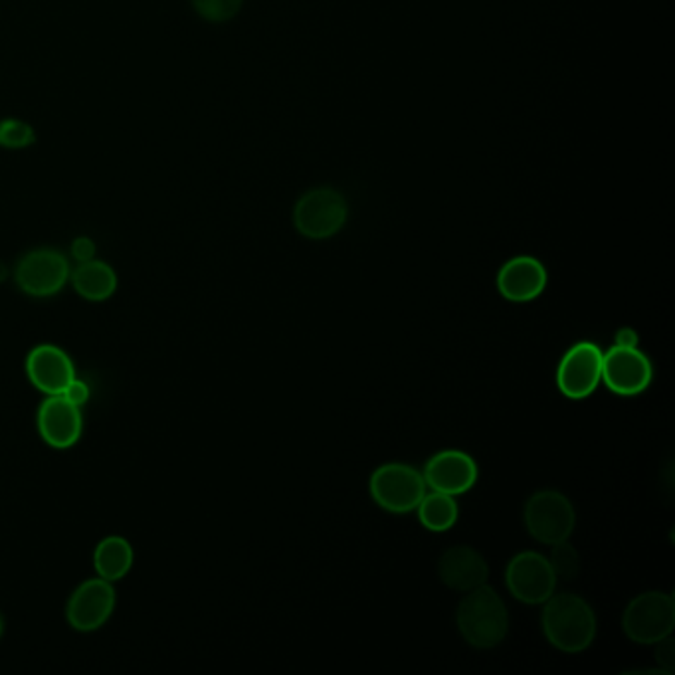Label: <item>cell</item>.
I'll return each instance as SVG.
<instances>
[{
	"mask_svg": "<svg viewBox=\"0 0 675 675\" xmlns=\"http://www.w3.org/2000/svg\"><path fill=\"white\" fill-rule=\"evenodd\" d=\"M614 341L619 347H638V333L632 327H622Z\"/></svg>",
	"mask_w": 675,
	"mask_h": 675,
	"instance_id": "26",
	"label": "cell"
},
{
	"mask_svg": "<svg viewBox=\"0 0 675 675\" xmlns=\"http://www.w3.org/2000/svg\"><path fill=\"white\" fill-rule=\"evenodd\" d=\"M72 258L76 259L78 264H84V262H90V259L95 258V242L88 237H79L72 242Z\"/></svg>",
	"mask_w": 675,
	"mask_h": 675,
	"instance_id": "23",
	"label": "cell"
},
{
	"mask_svg": "<svg viewBox=\"0 0 675 675\" xmlns=\"http://www.w3.org/2000/svg\"><path fill=\"white\" fill-rule=\"evenodd\" d=\"M0 634H2V622H0Z\"/></svg>",
	"mask_w": 675,
	"mask_h": 675,
	"instance_id": "28",
	"label": "cell"
},
{
	"mask_svg": "<svg viewBox=\"0 0 675 675\" xmlns=\"http://www.w3.org/2000/svg\"><path fill=\"white\" fill-rule=\"evenodd\" d=\"M506 585L509 593L521 602L543 604L555 595L557 576L547 557L540 552L523 551L507 564Z\"/></svg>",
	"mask_w": 675,
	"mask_h": 675,
	"instance_id": "8",
	"label": "cell"
},
{
	"mask_svg": "<svg viewBox=\"0 0 675 675\" xmlns=\"http://www.w3.org/2000/svg\"><path fill=\"white\" fill-rule=\"evenodd\" d=\"M347 201L341 192L329 187L305 192L293 208V225L297 232L311 240L335 237L347 222Z\"/></svg>",
	"mask_w": 675,
	"mask_h": 675,
	"instance_id": "5",
	"label": "cell"
},
{
	"mask_svg": "<svg viewBox=\"0 0 675 675\" xmlns=\"http://www.w3.org/2000/svg\"><path fill=\"white\" fill-rule=\"evenodd\" d=\"M36 129L24 119L9 117L0 122V147L9 151H23L36 143Z\"/></svg>",
	"mask_w": 675,
	"mask_h": 675,
	"instance_id": "20",
	"label": "cell"
},
{
	"mask_svg": "<svg viewBox=\"0 0 675 675\" xmlns=\"http://www.w3.org/2000/svg\"><path fill=\"white\" fill-rule=\"evenodd\" d=\"M653 367L638 347H619L602 353V381L620 396H636L652 383Z\"/></svg>",
	"mask_w": 675,
	"mask_h": 675,
	"instance_id": "10",
	"label": "cell"
},
{
	"mask_svg": "<svg viewBox=\"0 0 675 675\" xmlns=\"http://www.w3.org/2000/svg\"><path fill=\"white\" fill-rule=\"evenodd\" d=\"M69 280L78 295L88 302H105L117 290V273L102 259L78 264V268L69 273Z\"/></svg>",
	"mask_w": 675,
	"mask_h": 675,
	"instance_id": "17",
	"label": "cell"
},
{
	"mask_svg": "<svg viewBox=\"0 0 675 675\" xmlns=\"http://www.w3.org/2000/svg\"><path fill=\"white\" fill-rule=\"evenodd\" d=\"M422 475L432 492L462 496L477 482V463L466 451L442 450L428 460Z\"/></svg>",
	"mask_w": 675,
	"mask_h": 675,
	"instance_id": "12",
	"label": "cell"
},
{
	"mask_svg": "<svg viewBox=\"0 0 675 675\" xmlns=\"http://www.w3.org/2000/svg\"><path fill=\"white\" fill-rule=\"evenodd\" d=\"M417 509L420 523L432 533H444V531L454 527V523L458 521V513H460L454 496L440 494V492H432V494L422 497Z\"/></svg>",
	"mask_w": 675,
	"mask_h": 675,
	"instance_id": "19",
	"label": "cell"
},
{
	"mask_svg": "<svg viewBox=\"0 0 675 675\" xmlns=\"http://www.w3.org/2000/svg\"><path fill=\"white\" fill-rule=\"evenodd\" d=\"M549 273L539 259L533 256H518L501 266L497 273V290L513 304H527L545 292Z\"/></svg>",
	"mask_w": 675,
	"mask_h": 675,
	"instance_id": "14",
	"label": "cell"
},
{
	"mask_svg": "<svg viewBox=\"0 0 675 675\" xmlns=\"http://www.w3.org/2000/svg\"><path fill=\"white\" fill-rule=\"evenodd\" d=\"M62 396H64L66 400H69L72 405L84 406L90 400V386L84 383V381L74 379V381L68 384V389L62 393Z\"/></svg>",
	"mask_w": 675,
	"mask_h": 675,
	"instance_id": "24",
	"label": "cell"
},
{
	"mask_svg": "<svg viewBox=\"0 0 675 675\" xmlns=\"http://www.w3.org/2000/svg\"><path fill=\"white\" fill-rule=\"evenodd\" d=\"M655 658H658V664L664 667L665 674H672V672H674L675 650L674 641L670 640V636L664 638V640L658 641Z\"/></svg>",
	"mask_w": 675,
	"mask_h": 675,
	"instance_id": "25",
	"label": "cell"
},
{
	"mask_svg": "<svg viewBox=\"0 0 675 675\" xmlns=\"http://www.w3.org/2000/svg\"><path fill=\"white\" fill-rule=\"evenodd\" d=\"M115 610V590L110 581L91 578L79 585L69 597L66 619L78 632H95L112 619Z\"/></svg>",
	"mask_w": 675,
	"mask_h": 675,
	"instance_id": "11",
	"label": "cell"
},
{
	"mask_svg": "<svg viewBox=\"0 0 675 675\" xmlns=\"http://www.w3.org/2000/svg\"><path fill=\"white\" fill-rule=\"evenodd\" d=\"M540 626L552 648L564 653H581L597 638V614L585 598L576 595H552L543 602Z\"/></svg>",
	"mask_w": 675,
	"mask_h": 675,
	"instance_id": "1",
	"label": "cell"
},
{
	"mask_svg": "<svg viewBox=\"0 0 675 675\" xmlns=\"http://www.w3.org/2000/svg\"><path fill=\"white\" fill-rule=\"evenodd\" d=\"M551 547L549 563L557 581H574L581 574V555L574 549V545L566 539L555 543Z\"/></svg>",
	"mask_w": 675,
	"mask_h": 675,
	"instance_id": "21",
	"label": "cell"
},
{
	"mask_svg": "<svg viewBox=\"0 0 675 675\" xmlns=\"http://www.w3.org/2000/svg\"><path fill=\"white\" fill-rule=\"evenodd\" d=\"M602 381V351L597 343L581 341L564 353L557 369V386L571 400H583Z\"/></svg>",
	"mask_w": 675,
	"mask_h": 675,
	"instance_id": "9",
	"label": "cell"
},
{
	"mask_svg": "<svg viewBox=\"0 0 675 675\" xmlns=\"http://www.w3.org/2000/svg\"><path fill=\"white\" fill-rule=\"evenodd\" d=\"M194 12L206 23H228L237 16L244 0H191Z\"/></svg>",
	"mask_w": 675,
	"mask_h": 675,
	"instance_id": "22",
	"label": "cell"
},
{
	"mask_svg": "<svg viewBox=\"0 0 675 675\" xmlns=\"http://www.w3.org/2000/svg\"><path fill=\"white\" fill-rule=\"evenodd\" d=\"M576 513L569 497L555 489H543L530 497L525 506V527L543 545H555L573 535Z\"/></svg>",
	"mask_w": 675,
	"mask_h": 675,
	"instance_id": "6",
	"label": "cell"
},
{
	"mask_svg": "<svg viewBox=\"0 0 675 675\" xmlns=\"http://www.w3.org/2000/svg\"><path fill=\"white\" fill-rule=\"evenodd\" d=\"M675 626V602L672 595L652 590L632 598L622 614V631L628 640L652 646L672 636Z\"/></svg>",
	"mask_w": 675,
	"mask_h": 675,
	"instance_id": "3",
	"label": "cell"
},
{
	"mask_svg": "<svg viewBox=\"0 0 675 675\" xmlns=\"http://www.w3.org/2000/svg\"><path fill=\"white\" fill-rule=\"evenodd\" d=\"M9 278V268L4 262H0V283L4 282Z\"/></svg>",
	"mask_w": 675,
	"mask_h": 675,
	"instance_id": "27",
	"label": "cell"
},
{
	"mask_svg": "<svg viewBox=\"0 0 675 675\" xmlns=\"http://www.w3.org/2000/svg\"><path fill=\"white\" fill-rule=\"evenodd\" d=\"M38 432L48 446L56 450L72 448L84 430L79 406L72 405L62 394L48 396L38 410Z\"/></svg>",
	"mask_w": 675,
	"mask_h": 675,
	"instance_id": "13",
	"label": "cell"
},
{
	"mask_svg": "<svg viewBox=\"0 0 675 675\" xmlns=\"http://www.w3.org/2000/svg\"><path fill=\"white\" fill-rule=\"evenodd\" d=\"M69 262L54 249H38L24 254L14 270L21 292L33 297H52L69 282Z\"/></svg>",
	"mask_w": 675,
	"mask_h": 675,
	"instance_id": "7",
	"label": "cell"
},
{
	"mask_svg": "<svg viewBox=\"0 0 675 675\" xmlns=\"http://www.w3.org/2000/svg\"><path fill=\"white\" fill-rule=\"evenodd\" d=\"M456 626L472 648L489 650L506 640L509 614L496 588L482 585L466 593L456 610Z\"/></svg>",
	"mask_w": 675,
	"mask_h": 675,
	"instance_id": "2",
	"label": "cell"
},
{
	"mask_svg": "<svg viewBox=\"0 0 675 675\" xmlns=\"http://www.w3.org/2000/svg\"><path fill=\"white\" fill-rule=\"evenodd\" d=\"M369 492L377 506L391 513H410L426 496L424 475L406 463H384L377 468L369 482Z\"/></svg>",
	"mask_w": 675,
	"mask_h": 675,
	"instance_id": "4",
	"label": "cell"
},
{
	"mask_svg": "<svg viewBox=\"0 0 675 675\" xmlns=\"http://www.w3.org/2000/svg\"><path fill=\"white\" fill-rule=\"evenodd\" d=\"M93 566L98 571V576L103 581H122L125 574L131 571L133 566V547L129 540L124 537H105V539L95 547L93 552Z\"/></svg>",
	"mask_w": 675,
	"mask_h": 675,
	"instance_id": "18",
	"label": "cell"
},
{
	"mask_svg": "<svg viewBox=\"0 0 675 675\" xmlns=\"http://www.w3.org/2000/svg\"><path fill=\"white\" fill-rule=\"evenodd\" d=\"M26 374L40 393L62 394L76 379L74 362L56 345H38L26 359Z\"/></svg>",
	"mask_w": 675,
	"mask_h": 675,
	"instance_id": "15",
	"label": "cell"
},
{
	"mask_svg": "<svg viewBox=\"0 0 675 675\" xmlns=\"http://www.w3.org/2000/svg\"><path fill=\"white\" fill-rule=\"evenodd\" d=\"M438 576L451 590L470 593L477 586L487 585L489 566L477 549L458 545L442 552L438 559Z\"/></svg>",
	"mask_w": 675,
	"mask_h": 675,
	"instance_id": "16",
	"label": "cell"
}]
</instances>
